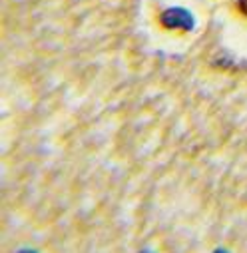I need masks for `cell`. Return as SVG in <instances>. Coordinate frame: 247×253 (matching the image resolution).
Instances as JSON below:
<instances>
[{"label":"cell","instance_id":"cell-1","mask_svg":"<svg viewBox=\"0 0 247 253\" xmlns=\"http://www.w3.org/2000/svg\"><path fill=\"white\" fill-rule=\"evenodd\" d=\"M162 24L171 30H192L194 28V16L183 8H169L162 14Z\"/></svg>","mask_w":247,"mask_h":253},{"label":"cell","instance_id":"cell-2","mask_svg":"<svg viewBox=\"0 0 247 253\" xmlns=\"http://www.w3.org/2000/svg\"><path fill=\"white\" fill-rule=\"evenodd\" d=\"M237 6H239V10H241V14L247 16V0H237Z\"/></svg>","mask_w":247,"mask_h":253},{"label":"cell","instance_id":"cell-3","mask_svg":"<svg viewBox=\"0 0 247 253\" xmlns=\"http://www.w3.org/2000/svg\"><path fill=\"white\" fill-rule=\"evenodd\" d=\"M16 253H38L36 249H20V251H16Z\"/></svg>","mask_w":247,"mask_h":253},{"label":"cell","instance_id":"cell-4","mask_svg":"<svg viewBox=\"0 0 247 253\" xmlns=\"http://www.w3.org/2000/svg\"><path fill=\"white\" fill-rule=\"evenodd\" d=\"M213 253H229V251H227V249H215Z\"/></svg>","mask_w":247,"mask_h":253},{"label":"cell","instance_id":"cell-5","mask_svg":"<svg viewBox=\"0 0 247 253\" xmlns=\"http://www.w3.org/2000/svg\"><path fill=\"white\" fill-rule=\"evenodd\" d=\"M140 253H154V251H148V249H144V251H140Z\"/></svg>","mask_w":247,"mask_h":253}]
</instances>
